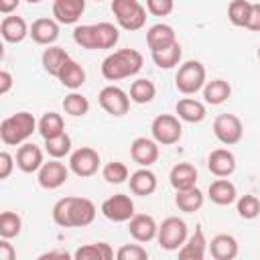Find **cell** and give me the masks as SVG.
<instances>
[{
    "label": "cell",
    "instance_id": "obj_1",
    "mask_svg": "<svg viewBox=\"0 0 260 260\" xmlns=\"http://www.w3.org/2000/svg\"><path fill=\"white\" fill-rule=\"evenodd\" d=\"M95 205L85 197H63L53 205V221L61 228H83L95 219Z\"/></svg>",
    "mask_w": 260,
    "mask_h": 260
},
{
    "label": "cell",
    "instance_id": "obj_2",
    "mask_svg": "<svg viewBox=\"0 0 260 260\" xmlns=\"http://www.w3.org/2000/svg\"><path fill=\"white\" fill-rule=\"evenodd\" d=\"M142 53L136 49H118L102 61V75L108 81H120L136 75L142 69Z\"/></svg>",
    "mask_w": 260,
    "mask_h": 260
},
{
    "label": "cell",
    "instance_id": "obj_3",
    "mask_svg": "<svg viewBox=\"0 0 260 260\" xmlns=\"http://www.w3.org/2000/svg\"><path fill=\"white\" fill-rule=\"evenodd\" d=\"M35 130H39L35 116L30 112H16L0 122V140L6 146H20L32 136Z\"/></svg>",
    "mask_w": 260,
    "mask_h": 260
},
{
    "label": "cell",
    "instance_id": "obj_4",
    "mask_svg": "<svg viewBox=\"0 0 260 260\" xmlns=\"http://www.w3.org/2000/svg\"><path fill=\"white\" fill-rule=\"evenodd\" d=\"M112 14L124 30H140L146 24V8L138 0H112Z\"/></svg>",
    "mask_w": 260,
    "mask_h": 260
},
{
    "label": "cell",
    "instance_id": "obj_5",
    "mask_svg": "<svg viewBox=\"0 0 260 260\" xmlns=\"http://www.w3.org/2000/svg\"><path fill=\"white\" fill-rule=\"evenodd\" d=\"M205 67L201 61H185L183 65H179L177 69V75H175V85L181 93L185 95H193L197 93L199 89H203L205 85Z\"/></svg>",
    "mask_w": 260,
    "mask_h": 260
},
{
    "label": "cell",
    "instance_id": "obj_6",
    "mask_svg": "<svg viewBox=\"0 0 260 260\" xmlns=\"http://www.w3.org/2000/svg\"><path fill=\"white\" fill-rule=\"evenodd\" d=\"M187 223L179 217H167L160 225H158V232H156V242L162 250L167 252H173V250H179L185 240H187Z\"/></svg>",
    "mask_w": 260,
    "mask_h": 260
},
{
    "label": "cell",
    "instance_id": "obj_7",
    "mask_svg": "<svg viewBox=\"0 0 260 260\" xmlns=\"http://www.w3.org/2000/svg\"><path fill=\"white\" fill-rule=\"evenodd\" d=\"M150 132H152V138L162 144V146H171L175 142L181 140V134H183V126L179 122V116H173V114H158L152 124H150Z\"/></svg>",
    "mask_w": 260,
    "mask_h": 260
},
{
    "label": "cell",
    "instance_id": "obj_8",
    "mask_svg": "<svg viewBox=\"0 0 260 260\" xmlns=\"http://www.w3.org/2000/svg\"><path fill=\"white\" fill-rule=\"evenodd\" d=\"M98 102H100V106H102L110 116L120 118V116L128 114L132 100H130V93H126L122 87H118V85H106V87L100 91Z\"/></svg>",
    "mask_w": 260,
    "mask_h": 260
},
{
    "label": "cell",
    "instance_id": "obj_9",
    "mask_svg": "<svg viewBox=\"0 0 260 260\" xmlns=\"http://www.w3.org/2000/svg\"><path fill=\"white\" fill-rule=\"evenodd\" d=\"M213 134L225 146L238 144L242 140V134H244L242 120L238 116H234V114H219L213 120Z\"/></svg>",
    "mask_w": 260,
    "mask_h": 260
},
{
    "label": "cell",
    "instance_id": "obj_10",
    "mask_svg": "<svg viewBox=\"0 0 260 260\" xmlns=\"http://www.w3.org/2000/svg\"><path fill=\"white\" fill-rule=\"evenodd\" d=\"M100 162H102L100 152L93 150V148H89V146H81V148L73 150L71 156H69V169H71V173L77 175V177H81V179L95 175L98 169H100Z\"/></svg>",
    "mask_w": 260,
    "mask_h": 260
},
{
    "label": "cell",
    "instance_id": "obj_11",
    "mask_svg": "<svg viewBox=\"0 0 260 260\" xmlns=\"http://www.w3.org/2000/svg\"><path fill=\"white\" fill-rule=\"evenodd\" d=\"M100 209L106 219H110L114 223H122V221H130V217L134 215V201L130 199V195L116 193V195L108 197Z\"/></svg>",
    "mask_w": 260,
    "mask_h": 260
},
{
    "label": "cell",
    "instance_id": "obj_12",
    "mask_svg": "<svg viewBox=\"0 0 260 260\" xmlns=\"http://www.w3.org/2000/svg\"><path fill=\"white\" fill-rule=\"evenodd\" d=\"M69 171L71 169H67L59 158H53L49 162H43V167L37 173V181L43 189H59L67 181Z\"/></svg>",
    "mask_w": 260,
    "mask_h": 260
},
{
    "label": "cell",
    "instance_id": "obj_13",
    "mask_svg": "<svg viewBox=\"0 0 260 260\" xmlns=\"http://www.w3.org/2000/svg\"><path fill=\"white\" fill-rule=\"evenodd\" d=\"M158 142L154 138H146V136H138L132 140L130 144V156L134 162H138L140 167H150L158 160Z\"/></svg>",
    "mask_w": 260,
    "mask_h": 260
},
{
    "label": "cell",
    "instance_id": "obj_14",
    "mask_svg": "<svg viewBox=\"0 0 260 260\" xmlns=\"http://www.w3.org/2000/svg\"><path fill=\"white\" fill-rule=\"evenodd\" d=\"M128 232H130V236H132L136 242L144 244V242H150V240L156 238L158 225H156V221H154L152 215L134 213V215L130 217V221H128Z\"/></svg>",
    "mask_w": 260,
    "mask_h": 260
},
{
    "label": "cell",
    "instance_id": "obj_15",
    "mask_svg": "<svg viewBox=\"0 0 260 260\" xmlns=\"http://www.w3.org/2000/svg\"><path fill=\"white\" fill-rule=\"evenodd\" d=\"M43 162H45L43 160V150L37 144L24 142V144L18 146V150H16V167L22 173H26V175L39 173V169L43 167Z\"/></svg>",
    "mask_w": 260,
    "mask_h": 260
},
{
    "label": "cell",
    "instance_id": "obj_16",
    "mask_svg": "<svg viewBox=\"0 0 260 260\" xmlns=\"http://www.w3.org/2000/svg\"><path fill=\"white\" fill-rule=\"evenodd\" d=\"M85 12V0H55L53 16L59 24H75Z\"/></svg>",
    "mask_w": 260,
    "mask_h": 260
},
{
    "label": "cell",
    "instance_id": "obj_17",
    "mask_svg": "<svg viewBox=\"0 0 260 260\" xmlns=\"http://www.w3.org/2000/svg\"><path fill=\"white\" fill-rule=\"evenodd\" d=\"M207 169L215 177H230L236 171V156L228 148H215L207 156Z\"/></svg>",
    "mask_w": 260,
    "mask_h": 260
},
{
    "label": "cell",
    "instance_id": "obj_18",
    "mask_svg": "<svg viewBox=\"0 0 260 260\" xmlns=\"http://www.w3.org/2000/svg\"><path fill=\"white\" fill-rule=\"evenodd\" d=\"M28 37L37 45H53L59 39V22L55 18H37L30 24Z\"/></svg>",
    "mask_w": 260,
    "mask_h": 260
},
{
    "label": "cell",
    "instance_id": "obj_19",
    "mask_svg": "<svg viewBox=\"0 0 260 260\" xmlns=\"http://www.w3.org/2000/svg\"><path fill=\"white\" fill-rule=\"evenodd\" d=\"M207 240H205V234L203 230L197 225L195 232L185 240V244L179 248V258L181 260H203L205 258V252H207Z\"/></svg>",
    "mask_w": 260,
    "mask_h": 260
},
{
    "label": "cell",
    "instance_id": "obj_20",
    "mask_svg": "<svg viewBox=\"0 0 260 260\" xmlns=\"http://www.w3.org/2000/svg\"><path fill=\"white\" fill-rule=\"evenodd\" d=\"M177 43V32L171 24H165V22H158V24H152L148 30H146V45L152 51H160L169 45Z\"/></svg>",
    "mask_w": 260,
    "mask_h": 260
},
{
    "label": "cell",
    "instance_id": "obj_21",
    "mask_svg": "<svg viewBox=\"0 0 260 260\" xmlns=\"http://www.w3.org/2000/svg\"><path fill=\"white\" fill-rule=\"evenodd\" d=\"M0 32H2V39L6 43H20L28 37L30 28L26 24V20L22 16H10L6 14L2 18V24H0Z\"/></svg>",
    "mask_w": 260,
    "mask_h": 260
},
{
    "label": "cell",
    "instance_id": "obj_22",
    "mask_svg": "<svg viewBox=\"0 0 260 260\" xmlns=\"http://www.w3.org/2000/svg\"><path fill=\"white\" fill-rule=\"evenodd\" d=\"M130 183V191L134 195H140V197H146V195H152L156 191V175L148 169V167H142L138 171H134L128 179Z\"/></svg>",
    "mask_w": 260,
    "mask_h": 260
},
{
    "label": "cell",
    "instance_id": "obj_23",
    "mask_svg": "<svg viewBox=\"0 0 260 260\" xmlns=\"http://www.w3.org/2000/svg\"><path fill=\"white\" fill-rule=\"evenodd\" d=\"M169 181H171L175 191H183V189L195 187V183H197V169L191 162H177L171 169V173H169Z\"/></svg>",
    "mask_w": 260,
    "mask_h": 260
},
{
    "label": "cell",
    "instance_id": "obj_24",
    "mask_svg": "<svg viewBox=\"0 0 260 260\" xmlns=\"http://www.w3.org/2000/svg\"><path fill=\"white\" fill-rule=\"evenodd\" d=\"M69 59H71L69 53H67L63 47H57V45H47V49H45L43 55H41L43 69H45L49 75H53V77L59 75L61 67H63Z\"/></svg>",
    "mask_w": 260,
    "mask_h": 260
},
{
    "label": "cell",
    "instance_id": "obj_25",
    "mask_svg": "<svg viewBox=\"0 0 260 260\" xmlns=\"http://www.w3.org/2000/svg\"><path fill=\"white\" fill-rule=\"evenodd\" d=\"M207 197L215 203V205H230L236 201L238 193H236V185L232 181H228L225 177H219L217 181H213L207 189Z\"/></svg>",
    "mask_w": 260,
    "mask_h": 260
},
{
    "label": "cell",
    "instance_id": "obj_26",
    "mask_svg": "<svg viewBox=\"0 0 260 260\" xmlns=\"http://www.w3.org/2000/svg\"><path fill=\"white\" fill-rule=\"evenodd\" d=\"M57 79H59V81H61V85H65L67 89L75 91V89H79V87L85 83V69H83L77 61L69 59V61L61 67V71H59Z\"/></svg>",
    "mask_w": 260,
    "mask_h": 260
},
{
    "label": "cell",
    "instance_id": "obj_27",
    "mask_svg": "<svg viewBox=\"0 0 260 260\" xmlns=\"http://www.w3.org/2000/svg\"><path fill=\"white\" fill-rule=\"evenodd\" d=\"M209 250L215 260H234L238 256V242L230 234H217L211 240Z\"/></svg>",
    "mask_w": 260,
    "mask_h": 260
},
{
    "label": "cell",
    "instance_id": "obj_28",
    "mask_svg": "<svg viewBox=\"0 0 260 260\" xmlns=\"http://www.w3.org/2000/svg\"><path fill=\"white\" fill-rule=\"evenodd\" d=\"M175 110H177V116H179L181 120L189 122V124L201 122V120L205 118V114H207V112H205V106H203L201 102L193 100V98H183V100H179L177 106H175Z\"/></svg>",
    "mask_w": 260,
    "mask_h": 260
},
{
    "label": "cell",
    "instance_id": "obj_29",
    "mask_svg": "<svg viewBox=\"0 0 260 260\" xmlns=\"http://www.w3.org/2000/svg\"><path fill=\"white\" fill-rule=\"evenodd\" d=\"M203 201H205V195L197 187H189V189L177 191V195H175V205L185 213H193V211L201 209Z\"/></svg>",
    "mask_w": 260,
    "mask_h": 260
},
{
    "label": "cell",
    "instance_id": "obj_30",
    "mask_svg": "<svg viewBox=\"0 0 260 260\" xmlns=\"http://www.w3.org/2000/svg\"><path fill=\"white\" fill-rule=\"evenodd\" d=\"M230 95H232V85L225 79H211V81H207L203 85V98L211 106L223 104Z\"/></svg>",
    "mask_w": 260,
    "mask_h": 260
},
{
    "label": "cell",
    "instance_id": "obj_31",
    "mask_svg": "<svg viewBox=\"0 0 260 260\" xmlns=\"http://www.w3.org/2000/svg\"><path fill=\"white\" fill-rule=\"evenodd\" d=\"M75 260H112L114 250L106 242H95V244H85L73 252Z\"/></svg>",
    "mask_w": 260,
    "mask_h": 260
},
{
    "label": "cell",
    "instance_id": "obj_32",
    "mask_svg": "<svg viewBox=\"0 0 260 260\" xmlns=\"http://www.w3.org/2000/svg\"><path fill=\"white\" fill-rule=\"evenodd\" d=\"M181 55H183V49L177 41V43H173V45H169L160 51H152V61L158 69H173V67L179 65Z\"/></svg>",
    "mask_w": 260,
    "mask_h": 260
},
{
    "label": "cell",
    "instance_id": "obj_33",
    "mask_svg": "<svg viewBox=\"0 0 260 260\" xmlns=\"http://www.w3.org/2000/svg\"><path fill=\"white\" fill-rule=\"evenodd\" d=\"M93 32H95V49H112L120 41V30L112 22L93 24Z\"/></svg>",
    "mask_w": 260,
    "mask_h": 260
},
{
    "label": "cell",
    "instance_id": "obj_34",
    "mask_svg": "<svg viewBox=\"0 0 260 260\" xmlns=\"http://www.w3.org/2000/svg\"><path fill=\"white\" fill-rule=\"evenodd\" d=\"M65 132V122H63V116L57 114V112H47L41 116L39 120V134L47 140V138H53L57 134Z\"/></svg>",
    "mask_w": 260,
    "mask_h": 260
},
{
    "label": "cell",
    "instance_id": "obj_35",
    "mask_svg": "<svg viewBox=\"0 0 260 260\" xmlns=\"http://www.w3.org/2000/svg\"><path fill=\"white\" fill-rule=\"evenodd\" d=\"M154 95H156V87H154V83L150 79L140 77V79L132 81V85H130V100L134 104H150L154 100Z\"/></svg>",
    "mask_w": 260,
    "mask_h": 260
},
{
    "label": "cell",
    "instance_id": "obj_36",
    "mask_svg": "<svg viewBox=\"0 0 260 260\" xmlns=\"http://www.w3.org/2000/svg\"><path fill=\"white\" fill-rule=\"evenodd\" d=\"M252 14V2L250 0H232L228 6V18L234 26H246Z\"/></svg>",
    "mask_w": 260,
    "mask_h": 260
},
{
    "label": "cell",
    "instance_id": "obj_37",
    "mask_svg": "<svg viewBox=\"0 0 260 260\" xmlns=\"http://www.w3.org/2000/svg\"><path fill=\"white\" fill-rule=\"evenodd\" d=\"M45 150L51 158H63L71 152V136L67 132H61L53 138L45 140Z\"/></svg>",
    "mask_w": 260,
    "mask_h": 260
},
{
    "label": "cell",
    "instance_id": "obj_38",
    "mask_svg": "<svg viewBox=\"0 0 260 260\" xmlns=\"http://www.w3.org/2000/svg\"><path fill=\"white\" fill-rule=\"evenodd\" d=\"M63 110L65 114L73 116V118H79V116H85L89 112V102L85 95L77 93V91H71L63 98Z\"/></svg>",
    "mask_w": 260,
    "mask_h": 260
},
{
    "label": "cell",
    "instance_id": "obj_39",
    "mask_svg": "<svg viewBox=\"0 0 260 260\" xmlns=\"http://www.w3.org/2000/svg\"><path fill=\"white\" fill-rule=\"evenodd\" d=\"M22 230V219L16 211H2L0 213V238H16Z\"/></svg>",
    "mask_w": 260,
    "mask_h": 260
},
{
    "label": "cell",
    "instance_id": "obj_40",
    "mask_svg": "<svg viewBox=\"0 0 260 260\" xmlns=\"http://www.w3.org/2000/svg\"><path fill=\"white\" fill-rule=\"evenodd\" d=\"M128 175H130L128 167L124 162H120V160H112V162L104 165V169H102V177L110 185H120V183L128 181Z\"/></svg>",
    "mask_w": 260,
    "mask_h": 260
},
{
    "label": "cell",
    "instance_id": "obj_41",
    "mask_svg": "<svg viewBox=\"0 0 260 260\" xmlns=\"http://www.w3.org/2000/svg\"><path fill=\"white\" fill-rule=\"evenodd\" d=\"M236 209H238V215L240 217H244V219H254V217H258L260 215V199L256 197V195H242L240 199H238V205H236Z\"/></svg>",
    "mask_w": 260,
    "mask_h": 260
},
{
    "label": "cell",
    "instance_id": "obj_42",
    "mask_svg": "<svg viewBox=\"0 0 260 260\" xmlns=\"http://www.w3.org/2000/svg\"><path fill=\"white\" fill-rule=\"evenodd\" d=\"M73 41L81 49H95V32L93 24H79L73 28Z\"/></svg>",
    "mask_w": 260,
    "mask_h": 260
},
{
    "label": "cell",
    "instance_id": "obj_43",
    "mask_svg": "<svg viewBox=\"0 0 260 260\" xmlns=\"http://www.w3.org/2000/svg\"><path fill=\"white\" fill-rule=\"evenodd\" d=\"M116 258L118 260H146L148 258V252L140 244H124L116 252Z\"/></svg>",
    "mask_w": 260,
    "mask_h": 260
},
{
    "label": "cell",
    "instance_id": "obj_44",
    "mask_svg": "<svg viewBox=\"0 0 260 260\" xmlns=\"http://www.w3.org/2000/svg\"><path fill=\"white\" fill-rule=\"evenodd\" d=\"M175 8V0H146V10L152 16H169Z\"/></svg>",
    "mask_w": 260,
    "mask_h": 260
},
{
    "label": "cell",
    "instance_id": "obj_45",
    "mask_svg": "<svg viewBox=\"0 0 260 260\" xmlns=\"http://www.w3.org/2000/svg\"><path fill=\"white\" fill-rule=\"evenodd\" d=\"M14 160L16 158H12L10 152H6V150L0 152V179H8L10 177V173L14 169Z\"/></svg>",
    "mask_w": 260,
    "mask_h": 260
},
{
    "label": "cell",
    "instance_id": "obj_46",
    "mask_svg": "<svg viewBox=\"0 0 260 260\" xmlns=\"http://www.w3.org/2000/svg\"><path fill=\"white\" fill-rule=\"evenodd\" d=\"M246 28H250L254 32H260V2L252 4V14H250V20H248Z\"/></svg>",
    "mask_w": 260,
    "mask_h": 260
},
{
    "label": "cell",
    "instance_id": "obj_47",
    "mask_svg": "<svg viewBox=\"0 0 260 260\" xmlns=\"http://www.w3.org/2000/svg\"><path fill=\"white\" fill-rule=\"evenodd\" d=\"M14 258H16V250L12 248V244L6 238H2L0 240V260H14Z\"/></svg>",
    "mask_w": 260,
    "mask_h": 260
},
{
    "label": "cell",
    "instance_id": "obj_48",
    "mask_svg": "<svg viewBox=\"0 0 260 260\" xmlns=\"http://www.w3.org/2000/svg\"><path fill=\"white\" fill-rule=\"evenodd\" d=\"M10 87H12V75H10V71L2 69L0 71V95H6L10 91Z\"/></svg>",
    "mask_w": 260,
    "mask_h": 260
},
{
    "label": "cell",
    "instance_id": "obj_49",
    "mask_svg": "<svg viewBox=\"0 0 260 260\" xmlns=\"http://www.w3.org/2000/svg\"><path fill=\"white\" fill-rule=\"evenodd\" d=\"M39 258H41V260H51V258H63V260H69V258H73V254H69V252H65V250H53V252H45V254H41Z\"/></svg>",
    "mask_w": 260,
    "mask_h": 260
},
{
    "label": "cell",
    "instance_id": "obj_50",
    "mask_svg": "<svg viewBox=\"0 0 260 260\" xmlns=\"http://www.w3.org/2000/svg\"><path fill=\"white\" fill-rule=\"evenodd\" d=\"M18 4H20V0H0V12L2 14H10V12H14L18 8Z\"/></svg>",
    "mask_w": 260,
    "mask_h": 260
},
{
    "label": "cell",
    "instance_id": "obj_51",
    "mask_svg": "<svg viewBox=\"0 0 260 260\" xmlns=\"http://www.w3.org/2000/svg\"><path fill=\"white\" fill-rule=\"evenodd\" d=\"M26 2H30V4H37V2H41V0H26Z\"/></svg>",
    "mask_w": 260,
    "mask_h": 260
},
{
    "label": "cell",
    "instance_id": "obj_52",
    "mask_svg": "<svg viewBox=\"0 0 260 260\" xmlns=\"http://www.w3.org/2000/svg\"><path fill=\"white\" fill-rule=\"evenodd\" d=\"M258 59H260V47H258Z\"/></svg>",
    "mask_w": 260,
    "mask_h": 260
},
{
    "label": "cell",
    "instance_id": "obj_53",
    "mask_svg": "<svg viewBox=\"0 0 260 260\" xmlns=\"http://www.w3.org/2000/svg\"><path fill=\"white\" fill-rule=\"evenodd\" d=\"M95 2H102V0H95Z\"/></svg>",
    "mask_w": 260,
    "mask_h": 260
}]
</instances>
